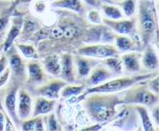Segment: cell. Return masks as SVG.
<instances>
[{
  "label": "cell",
  "mask_w": 159,
  "mask_h": 131,
  "mask_svg": "<svg viewBox=\"0 0 159 131\" xmlns=\"http://www.w3.org/2000/svg\"><path fill=\"white\" fill-rule=\"evenodd\" d=\"M82 102L88 115L99 123L113 120L117 113L116 107L121 104L119 95L113 93H92Z\"/></svg>",
  "instance_id": "obj_1"
},
{
  "label": "cell",
  "mask_w": 159,
  "mask_h": 131,
  "mask_svg": "<svg viewBox=\"0 0 159 131\" xmlns=\"http://www.w3.org/2000/svg\"><path fill=\"white\" fill-rule=\"evenodd\" d=\"M136 20L140 41L144 49L155 38L157 41L158 17L154 0H139Z\"/></svg>",
  "instance_id": "obj_2"
},
{
  "label": "cell",
  "mask_w": 159,
  "mask_h": 131,
  "mask_svg": "<svg viewBox=\"0 0 159 131\" xmlns=\"http://www.w3.org/2000/svg\"><path fill=\"white\" fill-rule=\"evenodd\" d=\"M157 75V72H149L145 74L136 75V76H123L120 78L113 79L111 81L103 82L101 84L93 87H88L82 93L79 97H77V101H82L83 98L87 96V94H92V93H114V92L122 91L126 90L128 87L133 85L135 83L139 81H144L150 79L153 76Z\"/></svg>",
  "instance_id": "obj_3"
},
{
  "label": "cell",
  "mask_w": 159,
  "mask_h": 131,
  "mask_svg": "<svg viewBox=\"0 0 159 131\" xmlns=\"http://www.w3.org/2000/svg\"><path fill=\"white\" fill-rule=\"evenodd\" d=\"M147 80L139 81L126 89L120 97L121 104H141L152 107L158 103V94H154L148 89Z\"/></svg>",
  "instance_id": "obj_4"
},
{
  "label": "cell",
  "mask_w": 159,
  "mask_h": 131,
  "mask_svg": "<svg viewBox=\"0 0 159 131\" xmlns=\"http://www.w3.org/2000/svg\"><path fill=\"white\" fill-rule=\"evenodd\" d=\"M7 82L1 88L0 98L4 104L5 111H7V115L13 120L14 124L19 127L21 124V120L19 119L16 112V100L18 90L22 85L12 76H10Z\"/></svg>",
  "instance_id": "obj_5"
},
{
  "label": "cell",
  "mask_w": 159,
  "mask_h": 131,
  "mask_svg": "<svg viewBox=\"0 0 159 131\" xmlns=\"http://www.w3.org/2000/svg\"><path fill=\"white\" fill-rule=\"evenodd\" d=\"M120 51L115 46L107 44H88L83 45L76 50L74 54L83 55V56L105 59L107 57L118 56Z\"/></svg>",
  "instance_id": "obj_6"
},
{
  "label": "cell",
  "mask_w": 159,
  "mask_h": 131,
  "mask_svg": "<svg viewBox=\"0 0 159 131\" xmlns=\"http://www.w3.org/2000/svg\"><path fill=\"white\" fill-rule=\"evenodd\" d=\"M4 53L7 57L9 68L11 69L10 76L16 79L21 85H23L27 78L26 66L19 55L15 44H12L11 47Z\"/></svg>",
  "instance_id": "obj_7"
},
{
  "label": "cell",
  "mask_w": 159,
  "mask_h": 131,
  "mask_svg": "<svg viewBox=\"0 0 159 131\" xmlns=\"http://www.w3.org/2000/svg\"><path fill=\"white\" fill-rule=\"evenodd\" d=\"M68 83L63 79L53 78L47 80L43 83V85L30 89L29 91L36 96H42L48 99H58L60 98L61 90Z\"/></svg>",
  "instance_id": "obj_8"
},
{
  "label": "cell",
  "mask_w": 159,
  "mask_h": 131,
  "mask_svg": "<svg viewBox=\"0 0 159 131\" xmlns=\"http://www.w3.org/2000/svg\"><path fill=\"white\" fill-rule=\"evenodd\" d=\"M136 18L132 17L129 20H111L109 18H102V23L110 29L118 34L129 35L135 39L136 33ZM136 41V40H135Z\"/></svg>",
  "instance_id": "obj_9"
},
{
  "label": "cell",
  "mask_w": 159,
  "mask_h": 131,
  "mask_svg": "<svg viewBox=\"0 0 159 131\" xmlns=\"http://www.w3.org/2000/svg\"><path fill=\"white\" fill-rule=\"evenodd\" d=\"M26 68L28 70L29 75L27 76L26 81H25L26 87L30 86V85L34 87V85L41 84V83L43 84L44 81L48 80V76L46 75L43 68V65L40 63L39 61H38L37 59H32V60L28 62L26 64Z\"/></svg>",
  "instance_id": "obj_10"
},
{
  "label": "cell",
  "mask_w": 159,
  "mask_h": 131,
  "mask_svg": "<svg viewBox=\"0 0 159 131\" xmlns=\"http://www.w3.org/2000/svg\"><path fill=\"white\" fill-rule=\"evenodd\" d=\"M115 75L107 68L106 66H103L101 64H97L95 66L90 72L89 75L84 80L83 83L85 84L87 88L93 87L98 85L101 83L105 82Z\"/></svg>",
  "instance_id": "obj_11"
},
{
  "label": "cell",
  "mask_w": 159,
  "mask_h": 131,
  "mask_svg": "<svg viewBox=\"0 0 159 131\" xmlns=\"http://www.w3.org/2000/svg\"><path fill=\"white\" fill-rule=\"evenodd\" d=\"M75 56L74 57V62L76 65V81L79 80H85L89 75L90 72L92 71V68L96 66L99 63L93 58L87 56H83V55L75 54Z\"/></svg>",
  "instance_id": "obj_12"
},
{
  "label": "cell",
  "mask_w": 159,
  "mask_h": 131,
  "mask_svg": "<svg viewBox=\"0 0 159 131\" xmlns=\"http://www.w3.org/2000/svg\"><path fill=\"white\" fill-rule=\"evenodd\" d=\"M61 78L69 84L76 82V71H74V56L72 53L64 52L61 59Z\"/></svg>",
  "instance_id": "obj_13"
},
{
  "label": "cell",
  "mask_w": 159,
  "mask_h": 131,
  "mask_svg": "<svg viewBox=\"0 0 159 131\" xmlns=\"http://www.w3.org/2000/svg\"><path fill=\"white\" fill-rule=\"evenodd\" d=\"M18 109L17 116L21 120H26L30 116L32 111V98L30 92L26 87L20 86L18 90Z\"/></svg>",
  "instance_id": "obj_14"
},
{
  "label": "cell",
  "mask_w": 159,
  "mask_h": 131,
  "mask_svg": "<svg viewBox=\"0 0 159 131\" xmlns=\"http://www.w3.org/2000/svg\"><path fill=\"white\" fill-rule=\"evenodd\" d=\"M42 27L40 21L33 15L30 14H25L23 15V25L20 33V40L15 42H25L29 41L34 33Z\"/></svg>",
  "instance_id": "obj_15"
},
{
  "label": "cell",
  "mask_w": 159,
  "mask_h": 131,
  "mask_svg": "<svg viewBox=\"0 0 159 131\" xmlns=\"http://www.w3.org/2000/svg\"><path fill=\"white\" fill-rule=\"evenodd\" d=\"M10 22L11 23V28L7 32L5 39L2 41L3 52H6L11 47V45L14 44L16 38L19 37L20 31H21L22 25H23V15H17L11 16Z\"/></svg>",
  "instance_id": "obj_16"
},
{
  "label": "cell",
  "mask_w": 159,
  "mask_h": 131,
  "mask_svg": "<svg viewBox=\"0 0 159 131\" xmlns=\"http://www.w3.org/2000/svg\"><path fill=\"white\" fill-rule=\"evenodd\" d=\"M54 8L66 9L84 16L87 11V7L82 0H54L51 3Z\"/></svg>",
  "instance_id": "obj_17"
},
{
  "label": "cell",
  "mask_w": 159,
  "mask_h": 131,
  "mask_svg": "<svg viewBox=\"0 0 159 131\" xmlns=\"http://www.w3.org/2000/svg\"><path fill=\"white\" fill-rule=\"evenodd\" d=\"M115 46L120 52L133 51V50H144L139 44L137 43L131 37H126V35H114Z\"/></svg>",
  "instance_id": "obj_18"
},
{
  "label": "cell",
  "mask_w": 159,
  "mask_h": 131,
  "mask_svg": "<svg viewBox=\"0 0 159 131\" xmlns=\"http://www.w3.org/2000/svg\"><path fill=\"white\" fill-rule=\"evenodd\" d=\"M55 104L56 99H48L44 97L37 96V98H35L32 117L50 113L54 108Z\"/></svg>",
  "instance_id": "obj_19"
},
{
  "label": "cell",
  "mask_w": 159,
  "mask_h": 131,
  "mask_svg": "<svg viewBox=\"0 0 159 131\" xmlns=\"http://www.w3.org/2000/svg\"><path fill=\"white\" fill-rule=\"evenodd\" d=\"M142 54L133 50L132 52L126 53L121 58L122 64L128 72H138L140 71V63L139 59Z\"/></svg>",
  "instance_id": "obj_20"
},
{
  "label": "cell",
  "mask_w": 159,
  "mask_h": 131,
  "mask_svg": "<svg viewBox=\"0 0 159 131\" xmlns=\"http://www.w3.org/2000/svg\"><path fill=\"white\" fill-rule=\"evenodd\" d=\"M44 69L52 76H60L61 73V60L57 54H49L43 56L42 60Z\"/></svg>",
  "instance_id": "obj_21"
},
{
  "label": "cell",
  "mask_w": 159,
  "mask_h": 131,
  "mask_svg": "<svg viewBox=\"0 0 159 131\" xmlns=\"http://www.w3.org/2000/svg\"><path fill=\"white\" fill-rule=\"evenodd\" d=\"M142 64L146 69L156 70L158 67V57L152 46L148 44L144 47V52L142 55Z\"/></svg>",
  "instance_id": "obj_22"
},
{
  "label": "cell",
  "mask_w": 159,
  "mask_h": 131,
  "mask_svg": "<svg viewBox=\"0 0 159 131\" xmlns=\"http://www.w3.org/2000/svg\"><path fill=\"white\" fill-rule=\"evenodd\" d=\"M22 129L25 131H43L44 128V120L42 116L32 117L30 120H25L21 124Z\"/></svg>",
  "instance_id": "obj_23"
},
{
  "label": "cell",
  "mask_w": 159,
  "mask_h": 131,
  "mask_svg": "<svg viewBox=\"0 0 159 131\" xmlns=\"http://www.w3.org/2000/svg\"><path fill=\"white\" fill-rule=\"evenodd\" d=\"M135 111L139 114L141 119L142 125L144 128V130L145 131H152L154 130V127L152 123V120L150 119V116L148 115V112L146 109V107L144 105L141 104H135L134 106Z\"/></svg>",
  "instance_id": "obj_24"
},
{
  "label": "cell",
  "mask_w": 159,
  "mask_h": 131,
  "mask_svg": "<svg viewBox=\"0 0 159 131\" xmlns=\"http://www.w3.org/2000/svg\"><path fill=\"white\" fill-rule=\"evenodd\" d=\"M101 63H104V65L106 66L114 75H118L122 73V59L118 56L107 57L103 59Z\"/></svg>",
  "instance_id": "obj_25"
},
{
  "label": "cell",
  "mask_w": 159,
  "mask_h": 131,
  "mask_svg": "<svg viewBox=\"0 0 159 131\" xmlns=\"http://www.w3.org/2000/svg\"><path fill=\"white\" fill-rule=\"evenodd\" d=\"M87 89V86L84 83H82L79 85H66L62 88V90H61V96L63 98H71L73 96H78L81 94L84 90Z\"/></svg>",
  "instance_id": "obj_26"
},
{
  "label": "cell",
  "mask_w": 159,
  "mask_h": 131,
  "mask_svg": "<svg viewBox=\"0 0 159 131\" xmlns=\"http://www.w3.org/2000/svg\"><path fill=\"white\" fill-rule=\"evenodd\" d=\"M16 47L20 50L22 53V55H24L27 59H39V54H38L37 50L35 49L34 46L32 44H25L21 43V42H15Z\"/></svg>",
  "instance_id": "obj_27"
},
{
  "label": "cell",
  "mask_w": 159,
  "mask_h": 131,
  "mask_svg": "<svg viewBox=\"0 0 159 131\" xmlns=\"http://www.w3.org/2000/svg\"><path fill=\"white\" fill-rule=\"evenodd\" d=\"M100 7L102 9L103 12L107 18L111 20H118L122 18V13L118 7L112 5L111 3H102L100 4Z\"/></svg>",
  "instance_id": "obj_28"
},
{
  "label": "cell",
  "mask_w": 159,
  "mask_h": 131,
  "mask_svg": "<svg viewBox=\"0 0 159 131\" xmlns=\"http://www.w3.org/2000/svg\"><path fill=\"white\" fill-rule=\"evenodd\" d=\"M117 3L122 7L126 16L131 17L135 14L136 10V0H120Z\"/></svg>",
  "instance_id": "obj_29"
},
{
  "label": "cell",
  "mask_w": 159,
  "mask_h": 131,
  "mask_svg": "<svg viewBox=\"0 0 159 131\" xmlns=\"http://www.w3.org/2000/svg\"><path fill=\"white\" fill-rule=\"evenodd\" d=\"M43 120L47 125H48L47 129L48 130H60V129H61L58 124H57V119H56L55 115L53 113L48 115L46 117L43 118Z\"/></svg>",
  "instance_id": "obj_30"
},
{
  "label": "cell",
  "mask_w": 159,
  "mask_h": 131,
  "mask_svg": "<svg viewBox=\"0 0 159 131\" xmlns=\"http://www.w3.org/2000/svg\"><path fill=\"white\" fill-rule=\"evenodd\" d=\"M147 85H148V89L152 92H153L154 94H158L159 92V78L158 76L156 75L155 76L152 77V78L147 80Z\"/></svg>",
  "instance_id": "obj_31"
},
{
  "label": "cell",
  "mask_w": 159,
  "mask_h": 131,
  "mask_svg": "<svg viewBox=\"0 0 159 131\" xmlns=\"http://www.w3.org/2000/svg\"><path fill=\"white\" fill-rule=\"evenodd\" d=\"M87 18L90 22H92V24H101L102 23V19L100 17V13L97 10H91L87 13Z\"/></svg>",
  "instance_id": "obj_32"
},
{
  "label": "cell",
  "mask_w": 159,
  "mask_h": 131,
  "mask_svg": "<svg viewBox=\"0 0 159 131\" xmlns=\"http://www.w3.org/2000/svg\"><path fill=\"white\" fill-rule=\"evenodd\" d=\"M10 75H11V69L9 67H7L0 75V89L7 82L9 77H10Z\"/></svg>",
  "instance_id": "obj_33"
},
{
  "label": "cell",
  "mask_w": 159,
  "mask_h": 131,
  "mask_svg": "<svg viewBox=\"0 0 159 131\" xmlns=\"http://www.w3.org/2000/svg\"><path fill=\"white\" fill-rule=\"evenodd\" d=\"M7 64H8V60H7V57L5 53L2 54V55L0 56V75L3 71L5 70V68L7 67Z\"/></svg>",
  "instance_id": "obj_34"
},
{
  "label": "cell",
  "mask_w": 159,
  "mask_h": 131,
  "mask_svg": "<svg viewBox=\"0 0 159 131\" xmlns=\"http://www.w3.org/2000/svg\"><path fill=\"white\" fill-rule=\"evenodd\" d=\"M159 111H158V104L155 105L152 107V118H153V120H154L155 123L156 124H159V114H158Z\"/></svg>",
  "instance_id": "obj_35"
},
{
  "label": "cell",
  "mask_w": 159,
  "mask_h": 131,
  "mask_svg": "<svg viewBox=\"0 0 159 131\" xmlns=\"http://www.w3.org/2000/svg\"><path fill=\"white\" fill-rule=\"evenodd\" d=\"M35 9L38 12H43L46 9V4L43 1H38L35 2Z\"/></svg>",
  "instance_id": "obj_36"
},
{
  "label": "cell",
  "mask_w": 159,
  "mask_h": 131,
  "mask_svg": "<svg viewBox=\"0 0 159 131\" xmlns=\"http://www.w3.org/2000/svg\"><path fill=\"white\" fill-rule=\"evenodd\" d=\"M83 1H84L87 5H89L91 7H96V8H99L100 4H101V2H100L99 0H83Z\"/></svg>",
  "instance_id": "obj_37"
},
{
  "label": "cell",
  "mask_w": 159,
  "mask_h": 131,
  "mask_svg": "<svg viewBox=\"0 0 159 131\" xmlns=\"http://www.w3.org/2000/svg\"><path fill=\"white\" fill-rule=\"evenodd\" d=\"M102 128V124H96L93 126L88 127V128H85V129H83V130H99Z\"/></svg>",
  "instance_id": "obj_38"
},
{
  "label": "cell",
  "mask_w": 159,
  "mask_h": 131,
  "mask_svg": "<svg viewBox=\"0 0 159 131\" xmlns=\"http://www.w3.org/2000/svg\"><path fill=\"white\" fill-rule=\"evenodd\" d=\"M2 47H3V44H2V42H0V53L2 52Z\"/></svg>",
  "instance_id": "obj_39"
},
{
  "label": "cell",
  "mask_w": 159,
  "mask_h": 131,
  "mask_svg": "<svg viewBox=\"0 0 159 131\" xmlns=\"http://www.w3.org/2000/svg\"><path fill=\"white\" fill-rule=\"evenodd\" d=\"M0 1H1V0H0ZM2 1H5V0H2Z\"/></svg>",
  "instance_id": "obj_40"
},
{
  "label": "cell",
  "mask_w": 159,
  "mask_h": 131,
  "mask_svg": "<svg viewBox=\"0 0 159 131\" xmlns=\"http://www.w3.org/2000/svg\"><path fill=\"white\" fill-rule=\"evenodd\" d=\"M50 1H54V0H50Z\"/></svg>",
  "instance_id": "obj_41"
},
{
  "label": "cell",
  "mask_w": 159,
  "mask_h": 131,
  "mask_svg": "<svg viewBox=\"0 0 159 131\" xmlns=\"http://www.w3.org/2000/svg\"><path fill=\"white\" fill-rule=\"evenodd\" d=\"M111 1H112V0H111ZM112 2H113V1H112Z\"/></svg>",
  "instance_id": "obj_42"
}]
</instances>
